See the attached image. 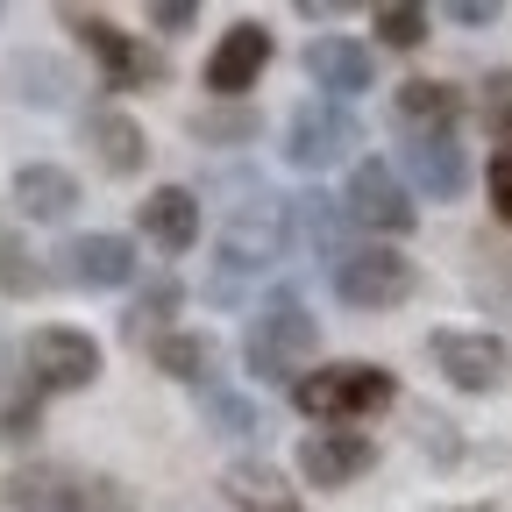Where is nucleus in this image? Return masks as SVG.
<instances>
[{"label":"nucleus","instance_id":"obj_20","mask_svg":"<svg viewBox=\"0 0 512 512\" xmlns=\"http://www.w3.org/2000/svg\"><path fill=\"white\" fill-rule=\"evenodd\" d=\"M150 356H157L164 377H178V384H207V392H214V370H221L214 335H157Z\"/></svg>","mask_w":512,"mask_h":512},{"label":"nucleus","instance_id":"obj_29","mask_svg":"<svg viewBox=\"0 0 512 512\" xmlns=\"http://www.w3.org/2000/svg\"><path fill=\"white\" fill-rule=\"evenodd\" d=\"M477 114H484L491 136H512V72H484V86H477Z\"/></svg>","mask_w":512,"mask_h":512},{"label":"nucleus","instance_id":"obj_7","mask_svg":"<svg viewBox=\"0 0 512 512\" xmlns=\"http://www.w3.org/2000/svg\"><path fill=\"white\" fill-rule=\"evenodd\" d=\"M427 356H434V370H441L448 384H463V392H498V384L512 377V349H505L498 335H470V328L434 335Z\"/></svg>","mask_w":512,"mask_h":512},{"label":"nucleus","instance_id":"obj_25","mask_svg":"<svg viewBox=\"0 0 512 512\" xmlns=\"http://www.w3.org/2000/svg\"><path fill=\"white\" fill-rule=\"evenodd\" d=\"M256 128H264V121H256L249 107H207V114H192V136H200V143H249L256 136Z\"/></svg>","mask_w":512,"mask_h":512},{"label":"nucleus","instance_id":"obj_27","mask_svg":"<svg viewBox=\"0 0 512 512\" xmlns=\"http://www.w3.org/2000/svg\"><path fill=\"white\" fill-rule=\"evenodd\" d=\"M200 413H207V427H214V434H235V441H249V434H256V406H249V399H235V392H221V384L200 399Z\"/></svg>","mask_w":512,"mask_h":512},{"label":"nucleus","instance_id":"obj_9","mask_svg":"<svg viewBox=\"0 0 512 512\" xmlns=\"http://www.w3.org/2000/svg\"><path fill=\"white\" fill-rule=\"evenodd\" d=\"M57 264H64V278H72L79 292H121L128 278H136V242L128 235H72Z\"/></svg>","mask_w":512,"mask_h":512},{"label":"nucleus","instance_id":"obj_23","mask_svg":"<svg viewBox=\"0 0 512 512\" xmlns=\"http://www.w3.org/2000/svg\"><path fill=\"white\" fill-rule=\"evenodd\" d=\"M0 292H8V299L43 292V264L29 256V242H22V235H8V228H0Z\"/></svg>","mask_w":512,"mask_h":512},{"label":"nucleus","instance_id":"obj_21","mask_svg":"<svg viewBox=\"0 0 512 512\" xmlns=\"http://www.w3.org/2000/svg\"><path fill=\"white\" fill-rule=\"evenodd\" d=\"M64 484H72L64 463H29V470H15L0 491H8L15 512H64Z\"/></svg>","mask_w":512,"mask_h":512},{"label":"nucleus","instance_id":"obj_11","mask_svg":"<svg viewBox=\"0 0 512 512\" xmlns=\"http://www.w3.org/2000/svg\"><path fill=\"white\" fill-rule=\"evenodd\" d=\"M306 72H313V86L328 93V100H356V93H370V79H377V57H370V43H356V36H313V43H306Z\"/></svg>","mask_w":512,"mask_h":512},{"label":"nucleus","instance_id":"obj_26","mask_svg":"<svg viewBox=\"0 0 512 512\" xmlns=\"http://www.w3.org/2000/svg\"><path fill=\"white\" fill-rule=\"evenodd\" d=\"M171 313H178V285H171V278H157L136 306H128V335H136V342H157V328H164Z\"/></svg>","mask_w":512,"mask_h":512},{"label":"nucleus","instance_id":"obj_8","mask_svg":"<svg viewBox=\"0 0 512 512\" xmlns=\"http://www.w3.org/2000/svg\"><path fill=\"white\" fill-rule=\"evenodd\" d=\"M29 377L43 384V392H86V384L100 377V342L79 335V328H43L29 342Z\"/></svg>","mask_w":512,"mask_h":512},{"label":"nucleus","instance_id":"obj_28","mask_svg":"<svg viewBox=\"0 0 512 512\" xmlns=\"http://www.w3.org/2000/svg\"><path fill=\"white\" fill-rule=\"evenodd\" d=\"M377 36L392 50H420L427 43V8H399V0H392V8H377Z\"/></svg>","mask_w":512,"mask_h":512},{"label":"nucleus","instance_id":"obj_32","mask_svg":"<svg viewBox=\"0 0 512 512\" xmlns=\"http://www.w3.org/2000/svg\"><path fill=\"white\" fill-rule=\"evenodd\" d=\"M448 15H456L463 29H484V22H498V8H491V0H456Z\"/></svg>","mask_w":512,"mask_h":512},{"label":"nucleus","instance_id":"obj_1","mask_svg":"<svg viewBox=\"0 0 512 512\" xmlns=\"http://www.w3.org/2000/svg\"><path fill=\"white\" fill-rule=\"evenodd\" d=\"M392 399H399V384H392V370H377V363H328V370H306L292 384V406L306 420H328V427L370 420Z\"/></svg>","mask_w":512,"mask_h":512},{"label":"nucleus","instance_id":"obj_33","mask_svg":"<svg viewBox=\"0 0 512 512\" xmlns=\"http://www.w3.org/2000/svg\"><path fill=\"white\" fill-rule=\"evenodd\" d=\"M463 512H491V505H463Z\"/></svg>","mask_w":512,"mask_h":512},{"label":"nucleus","instance_id":"obj_12","mask_svg":"<svg viewBox=\"0 0 512 512\" xmlns=\"http://www.w3.org/2000/svg\"><path fill=\"white\" fill-rule=\"evenodd\" d=\"M264 64H271V29L235 22V29L214 43V57H207V93H221V100L249 93L256 79H264Z\"/></svg>","mask_w":512,"mask_h":512},{"label":"nucleus","instance_id":"obj_3","mask_svg":"<svg viewBox=\"0 0 512 512\" xmlns=\"http://www.w3.org/2000/svg\"><path fill=\"white\" fill-rule=\"evenodd\" d=\"M406 292H413V264H406L399 249L370 242V249H342V256H335V299H342V306L384 313V306H399Z\"/></svg>","mask_w":512,"mask_h":512},{"label":"nucleus","instance_id":"obj_30","mask_svg":"<svg viewBox=\"0 0 512 512\" xmlns=\"http://www.w3.org/2000/svg\"><path fill=\"white\" fill-rule=\"evenodd\" d=\"M192 22H200V8H192V0H150V29L178 36V29H192Z\"/></svg>","mask_w":512,"mask_h":512},{"label":"nucleus","instance_id":"obj_5","mask_svg":"<svg viewBox=\"0 0 512 512\" xmlns=\"http://www.w3.org/2000/svg\"><path fill=\"white\" fill-rule=\"evenodd\" d=\"M64 29H79V43L107 64V86H114V93L164 86V57H157V50H143L136 36H121L114 22H100V15H86V8H64Z\"/></svg>","mask_w":512,"mask_h":512},{"label":"nucleus","instance_id":"obj_10","mask_svg":"<svg viewBox=\"0 0 512 512\" xmlns=\"http://www.w3.org/2000/svg\"><path fill=\"white\" fill-rule=\"evenodd\" d=\"M370 463H377V441L356 434V427H328V434H306V441H299V470H306V484H320V491L356 484Z\"/></svg>","mask_w":512,"mask_h":512},{"label":"nucleus","instance_id":"obj_19","mask_svg":"<svg viewBox=\"0 0 512 512\" xmlns=\"http://www.w3.org/2000/svg\"><path fill=\"white\" fill-rule=\"evenodd\" d=\"M221 491L235 498V512H306V505L285 491V477H278L271 463H228Z\"/></svg>","mask_w":512,"mask_h":512},{"label":"nucleus","instance_id":"obj_16","mask_svg":"<svg viewBox=\"0 0 512 512\" xmlns=\"http://www.w3.org/2000/svg\"><path fill=\"white\" fill-rule=\"evenodd\" d=\"M406 178L427 192V200H456L463 178H470V164H463L456 136H413L406 143Z\"/></svg>","mask_w":512,"mask_h":512},{"label":"nucleus","instance_id":"obj_13","mask_svg":"<svg viewBox=\"0 0 512 512\" xmlns=\"http://www.w3.org/2000/svg\"><path fill=\"white\" fill-rule=\"evenodd\" d=\"M136 221H143V235H150L164 256H185L192 242H200V200H192L185 185H157L150 200L136 207Z\"/></svg>","mask_w":512,"mask_h":512},{"label":"nucleus","instance_id":"obj_4","mask_svg":"<svg viewBox=\"0 0 512 512\" xmlns=\"http://www.w3.org/2000/svg\"><path fill=\"white\" fill-rule=\"evenodd\" d=\"M356 143H363V128H356V114H349L342 100H306V107L285 121V157H292L299 171H335Z\"/></svg>","mask_w":512,"mask_h":512},{"label":"nucleus","instance_id":"obj_14","mask_svg":"<svg viewBox=\"0 0 512 512\" xmlns=\"http://www.w3.org/2000/svg\"><path fill=\"white\" fill-rule=\"evenodd\" d=\"M86 150H93V164H100V171L128 178V171H143L150 136H143V128L128 121L121 107H100V114H86Z\"/></svg>","mask_w":512,"mask_h":512},{"label":"nucleus","instance_id":"obj_18","mask_svg":"<svg viewBox=\"0 0 512 512\" xmlns=\"http://www.w3.org/2000/svg\"><path fill=\"white\" fill-rule=\"evenodd\" d=\"M463 114V93L456 86H441V79H406L399 86V121L413 128V136H448Z\"/></svg>","mask_w":512,"mask_h":512},{"label":"nucleus","instance_id":"obj_15","mask_svg":"<svg viewBox=\"0 0 512 512\" xmlns=\"http://www.w3.org/2000/svg\"><path fill=\"white\" fill-rule=\"evenodd\" d=\"M342 235H349V214L342 200H328V192H299V200L285 207V242H306L313 256H342Z\"/></svg>","mask_w":512,"mask_h":512},{"label":"nucleus","instance_id":"obj_17","mask_svg":"<svg viewBox=\"0 0 512 512\" xmlns=\"http://www.w3.org/2000/svg\"><path fill=\"white\" fill-rule=\"evenodd\" d=\"M15 207L29 221H64L79 207V178L64 171V164H22L15 171Z\"/></svg>","mask_w":512,"mask_h":512},{"label":"nucleus","instance_id":"obj_6","mask_svg":"<svg viewBox=\"0 0 512 512\" xmlns=\"http://www.w3.org/2000/svg\"><path fill=\"white\" fill-rule=\"evenodd\" d=\"M342 214H349L356 228H370V235H406V228H413V200H406L399 171L384 164V157H363V164L349 171Z\"/></svg>","mask_w":512,"mask_h":512},{"label":"nucleus","instance_id":"obj_22","mask_svg":"<svg viewBox=\"0 0 512 512\" xmlns=\"http://www.w3.org/2000/svg\"><path fill=\"white\" fill-rule=\"evenodd\" d=\"M64 512H136V498H128V484H114V477L72 470V484H64Z\"/></svg>","mask_w":512,"mask_h":512},{"label":"nucleus","instance_id":"obj_31","mask_svg":"<svg viewBox=\"0 0 512 512\" xmlns=\"http://www.w3.org/2000/svg\"><path fill=\"white\" fill-rule=\"evenodd\" d=\"M491 207H498V221L512 228V150L491 157Z\"/></svg>","mask_w":512,"mask_h":512},{"label":"nucleus","instance_id":"obj_24","mask_svg":"<svg viewBox=\"0 0 512 512\" xmlns=\"http://www.w3.org/2000/svg\"><path fill=\"white\" fill-rule=\"evenodd\" d=\"M15 79L29 86V93H22L29 107H64V100H72V79H64L50 57H15Z\"/></svg>","mask_w":512,"mask_h":512},{"label":"nucleus","instance_id":"obj_2","mask_svg":"<svg viewBox=\"0 0 512 512\" xmlns=\"http://www.w3.org/2000/svg\"><path fill=\"white\" fill-rule=\"evenodd\" d=\"M313 349H320V320H313L292 292H278L264 313L249 320V335H242L249 377H271V384H299L306 363H313Z\"/></svg>","mask_w":512,"mask_h":512}]
</instances>
